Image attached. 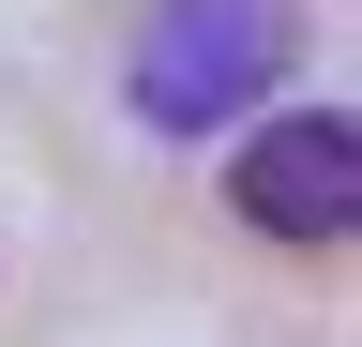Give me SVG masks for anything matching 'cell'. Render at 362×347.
I'll use <instances>...</instances> for the list:
<instances>
[{"instance_id":"2","label":"cell","mask_w":362,"mask_h":347,"mask_svg":"<svg viewBox=\"0 0 362 347\" xmlns=\"http://www.w3.org/2000/svg\"><path fill=\"white\" fill-rule=\"evenodd\" d=\"M226 211H242L257 242H287V257H332V242L362 227V121H347V106L257 121L242 166H226Z\"/></svg>"},{"instance_id":"1","label":"cell","mask_w":362,"mask_h":347,"mask_svg":"<svg viewBox=\"0 0 362 347\" xmlns=\"http://www.w3.org/2000/svg\"><path fill=\"white\" fill-rule=\"evenodd\" d=\"M287 61H302V0H151V30H136V61H121V106L151 121V136H211V121H242Z\"/></svg>"}]
</instances>
